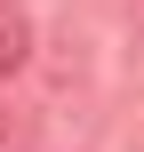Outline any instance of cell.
<instances>
[{
    "label": "cell",
    "instance_id": "obj_1",
    "mask_svg": "<svg viewBox=\"0 0 144 152\" xmlns=\"http://www.w3.org/2000/svg\"><path fill=\"white\" fill-rule=\"evenodd\" d=\"M24 40H32V32H24V8H16V0H0V80L24 64Z\"/></svg>",
    "mask_w": 144,
    "mask_h": 152
}]
</instances>
